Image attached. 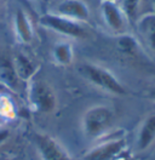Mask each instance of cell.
Here are the masks:
<instances>
[{
    "mask_svg": "<svg viewBox=\"0 0 155 160\" xmlns=\"http://www.w3.org/2000/svg\"><path fill=\"white\" fill-rule=\"evenodd\" d=\"M118 46L121 52H124L126 55H131V53H135L138 49V41L132 35L125 33V34L118 35Z\"/></svg>",
    "mask_w": 155,
    "mask_h": 160,
    "instance_id": "16",
    "label": "cell"
},
{
    "mask_svg": "<svg viewBox=\"0 0 155 160\" xmlns=\"http://www.w3.org/2000/svg\"><path fill=\"white\" fill-rule=\"evenodd\" d=\"M115 122V113L107 104H96L85 110L81 129L87 140L98 141L110 132Z\"/></svg>",
    "mask_w": 155,
    "mask_h": 160,
    "instance_id": "1",
    "label": "cell"
},
{
    "mask_svg": "<svg viewBox=\"0 0 155 160\" xmlns=\"http://www.w3.org/2000/svg\"><path fill=\"white\" fill-rule=\"evenodd\" d=\"M51 12L85 24L91 18V10L85 0H61Z\"/></svg>",
    "mask_w": 155,
    "mask_h": 160,
    "instance_id": "8",
    "label": "cell"
},
{
    "mask_svg": "<svg viewBox=\"0 0 155 160\" xmlns=\"http://www.w3.org/2000/svg\"><path fill=\"white\" fill-rule=\"evenodd\" d=\"M147 97H148V98H149L150 101L155 102V86L147 91Z\"/></svg>",
    "mask_w": 155,
    "mask_h": 160,
    "instance_id": "19",
    "label": "cell"
},
{
    "mask_svg": "<svg viewBox=\"0 0 155 160\" xmlns=\"http://www.w3.org/2000/svg\"><path fill=\"white\" fill-rule=\"evenodd\" d=\"M27 102L29 109L38 114H51L58 107V98L53 88L38 77L27 82Z\"/></svg>",
    "mask_w": 155,
    "mask_h": 160,
    "instance_id": "3",
    "label": "cell"
},
{
    "mask_svg": "<svg viewBox=\"0 0 155 160\" xmlns=\"http://www.w3.org/2000/svg\"><path fill=\"white\" fill-rule=\"evenodd\" d=\"M33 143L41 160H72L64 147L45 132H34Z\"/></svg>",
    "mask_w": 155,
    "mask_h": 160,
    "instance_id": "6",
    "label": "cell"
},
{
    "mask_svg": "<svg viewBox=\"0 0 155 160\" xmlns=\"http://www.w3.org/2000/svg\"><path fill=\"white\" fill-rule=\"evenodd\" d=\"M11 60H12V66L16 73V77L18 78L19 81L28 82L34 77H37L40 67L37 63V61L29 57L27 53L18 52Z\"/></svg>",
    "mask_w": 155,
    "mask_h": 160,
    "instance_id": "11",
    "label": "cell"
},
{
    "mask_svg": "<svg viewBox=\"0 0 155 160\" xmlns=\"http://www.w3.org/2000/svg\"><path fill=\"white\" fill-rule=\"evenodd\" d=\"M116 160H136V159H135V157H133V155H131V154H130V153H127V150H126L125 153H124V154H121V155H120Z\"/></svg>",
    "mask_w": 155,
    "mask_h": 160,
    "instance_id": "18",
    "label": "cell"
},
{
    "mask_svg": "<svg viewBox=\"0 0 155 160\" xmlns=\"http://www.w3.org/2000/svg\"><path fill=\"white\" fill-rule=\"evenodd\" d=\"M136 23L143 46L155 57V12H148L139 16Z\"/></svg>",
    "mask_w": 155,
    "mask_h": 160,
    "instance_id": "9",
    "label": "cell"
},
{
    "mask_svg": "<svg viewBox=\"0 0 155 160\" xmlns=\"http://www.w3.org/2000/svg\"><path fill=\"white\" fill-rule=\"evenodd\" d=\"M78 70H79V74L86 81L108 93H112L115 96H126L128 93V90L126 89L125 85L110 70L107 69L103 66H99L97 63H91V62H85L79 66Z\"/></svg>",
    "mask_w": 155,
    "mask_h": 160,
    "instance_id": "2",
    "label": "cell"
},
{
    "mask_svg": "<svg viewBox=\"0 0 155 160\" xmlns=\"http://www.w3.org/2000/svg\"><path fill=\"white\" fill-rule=\"evenodd\" d=\"M13 33L16 39L23 45H29L34 40V27L28 13L22 9L16 10L13 15Z\"/></svg>",
    "mask_w": 155,
    "mask_h": 160,
    "instance_id": "10",
    "label": "cell"
},
{
    "mask_svg": "<svg viewBox=\"0 0 155 160\" xmlns=\"http://www.w3.org/2000/svg\"><path fill=\"white\" fill-rule=\"evenodd\" d=\"M0 81L11 90H16L19 82L12 66V60L8 57H0Z\"/></svg>",
    "mask_w": 155,
    "mask_h": 160,
    "instance_id": "14",
    "label": "cell"
},
{
    "mask_svg": "<svg viewBox=\"0 0 155 160\" xmlns=\"http://www.w3.org/2000/svg\"><path fill=\"white\" fill-rule=\"evenodd\" d=\"M116 2L122 10V12L125 13L126 18L128 20L130 23L138 20L142 0H118Z\"/></svg>",
    "mask_w": 155,
    "mask_h": 160,
    "instance_id": "15",
    "label": "cell"
},
{
    "mask_svg": "<svg viewBox=\"0 0 155 160\" xmlns=\"http://www.w3.org/2000/svg\"><path fill=\"white\" fill-rule=\"evenodd\" d=\"M8 120H9V118L6 115H4L2 113H0V126H4Z\"/></svg>",
    "mask_w": 155,
    "mask_h": 160,
    "instance_id": "20",
    "label": "cell"
},
{
    "mask_svg": "<svg viewBox=\"0 0 155 160\" xmlns=\"http://www.w3.org/2000/svg\"><path fill=\"white\" fill-rule=\"evenodd\" d=\"M127 142L122 135L101 138L82 155L81 160H116L127 150Z\"/></svg>",
    "mask_w": 155,
    "mask_h": 160,
    "instance_id": "5",
    "label": "cell"
},
{
    "mask_svg": "<svg viewBox=\"0 0 155 160\" xmlns=\"http://www.w3.org/2000/svg\"><path fill=\"white\" fill-rule=\"evenodd\" d=\"M102 1H113V2H116L118 0H102Z\"/></svg>",
    "mask_w": 155,
    "mask_h": 160,
    "instance_id": "21",
    "label": "cell"
},
{
    "mask_svg": "<svg viewBox=\"0 0 155 160\" xmlns=\"http://www.w3.org/2000/svg\"><path fill=\"white\" fill-rule=\"evenodd\" d=\"M101 16L106 27L116 35L127 33L130 22L126 18L125 13L120 9L118 2L102 1L101 2Z\"/></svg>",
    "mask_w": 155,
    "mask_h": 160,
    "instance_id": "7",
    "label": "cell"
},
{
    "mask_svg": "<svg viewBox=\"0 0 155 160\" xmlns=\"http://www.w3.org/2000/svg\"><path fill=\"white\" fill-rule=\"evenodd\" d=\"M155 142V114L145 117L142 121L136 138V146L139 152H144L150 148Z\"/></svg>",
    "mask_w": 155,
    "mask_h": 160,
    "instance_id": "12",
    "label": "cell"
},
{
    "mask_svg": "<svg viewBox=\"0 0 155 160\" xmlns=\"http://www.w3.org/2000/svg\"><path fill=\"white\" fill-rule=\"evenodd\" d=\"M39 24L45 29L70 39H85L88 37V30L85 27V23L69 20L51 11L39 17Z\"/></svg>",
    "mask_w": 155,
    "mask_h": 160,
    "instance_id": "4",
    "label": "cell"
},
{
    "mask_svg": "<svg viewBox=\"0 0 155 160\" xmlns=\"http://www.w3.org/2000/svg\"><path fill=\"white\" fill-rule=\"evenodd\" d=\"M10 136H11V131L5 125L4 126H0V147L9 141Z\"/></svg>",
    "mask_w": 155,
    "mask_h": 160,
    "instance_id": "17",
    "label": "cell"
},
{
    "mask_svg": "<svg viewBox=\"0 0 155 160\" xmlns=\"http://www.w3.org/2000/svg\"><path fill=\"white\" fill-rule=\"evenodd\" d=\"M52 60L59 67H68L74 61V48L67 40L57 41L52 48Z\"/></svg>",
    "mask_w": 155,
    "mask_h": 160,
    "instance_id": "13",
    "label": "cell"
}]
</instances>
